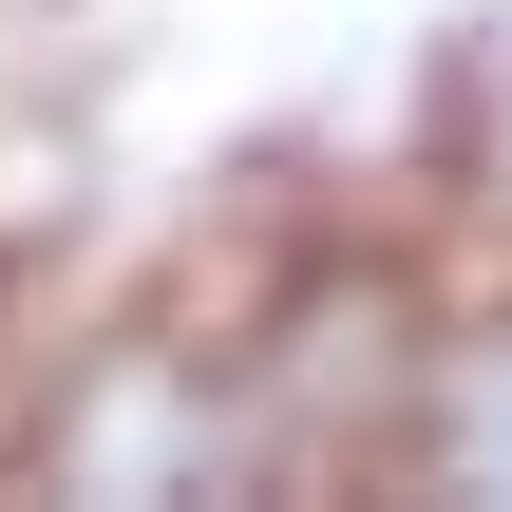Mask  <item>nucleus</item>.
<instances>
[{
  "label": "nucleus",
  "mask_w": 512,
  "mask_h": 512,
  "mask_svg": "<svg viewBox=\"0 0 512 512\" xmlns=\"http://www.w3.org/2000/svg\"><path fill=\"white\" fill-rule=\"evenodd\" d=\"M418 475H512V323H456L418 361V418H399Z\"/></svg>",
  "instance_id": "nucleus-1"
}]
</instances>
